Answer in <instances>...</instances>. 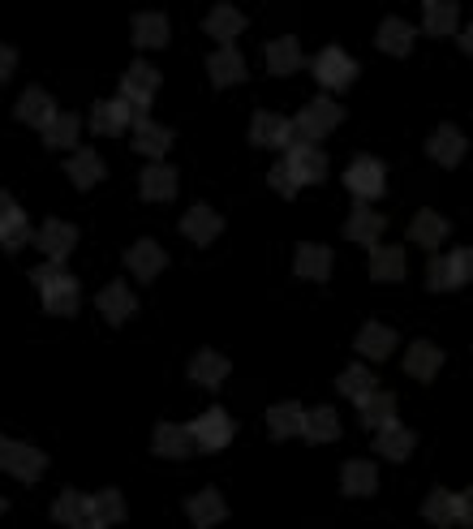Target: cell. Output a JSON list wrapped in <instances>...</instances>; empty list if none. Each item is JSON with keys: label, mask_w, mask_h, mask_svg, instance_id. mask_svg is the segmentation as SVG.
<instances>
[{"label": "cell", "mask_w": 473, "mask_h": 529, "mask_svg": "<svg viewBox=\"0 0 473 529\" xmlns=\"http://www.w3.org/2000/svg\"><path fill=\"white\" fill-rule=\"evenodd\" d=\"M31 284L39 289L43 297V310L56 314V319H74L78 306H82V289H78V280L69 276V267L65 263H39L31 271Z\"/></svg>", "instance_id": "obj_1"}, {"label": "cell", "mask_w": 473, "mask_h": 529, "mask_svg": "<svg viewBox=\"0 0 473 529\" xmlns=\"http://www.w3.org/2000/svg\"><path fill=\"white\" fill-rule=\"evenodd\" d=\"M190 431V443L198 452H220V448H228L233 443V435H237V422L228 418V413L215 405V409H207V413H198V418L185 426Z\"/></svg>", "instance_id": "obj_2"}, {"label": "cell", "mask_w": 473, "mask_h": 529, "mask_svg": "<svg viewBox=\"0 0 473 529\" xmlns=\"http://www.w3.org/2000/svg\"><path fill=\"white\" fill-rule=\"evenodd\" d=\"M340 117H344V108L336 104V99H327V95H319V99H310L306 108L297 112V121H293V134L301 138V142H319V138H327L340 125Z\"/></svg>", "instance_id": "obj_3"}, {"label": "cell", "mask_w": 473, "mask_h": 529, "mask_svg": "<svg viewBox=\"0 0 473 529\" xmlns=\"http://www.w3.org/2000/svg\"><path fill=\"white\" fill-rule=\"evenodd\" d=\"M473 276V250H452V254H435L426 267V284L435 293H452V289H461V284H469Z\"/></svg>", "instance_id": "obj_4"}, {"label": "cell", "mask_w": 473, "mask_h": 529, "mask_svg": "<svg viewBox=\"0 0 473 529\" xmlns=\"http://www.w3.org/2000/svg\"><path fill=\"white\" fill-rule=\"evenodd\" d=\"M310 74L323 91H344V87H353L357 82V61L344 48H323L310 61Z\"/></svg>", "instance_id": "obj_5"}, {"label": "cell", "mask_w": 473, "mask_h": 529, "mask_svg": "<svg viewBox=\"0 0 473 529\" xmlns=\"http://www.w3.org/2000/svg\"><path fill=\"white\" fill-rule=\"evenodd\" d=\"M344 185H349V194L357 203H375V198L387 190V173L375 155H357V160L344 168Z\"/></svg>", "instance_id": "obj_6"}, {"label": "cell", "mask_w": 473, "mask_h": 529, "mask_svg": "<svg viewBox=\"0 0 473 529\" xmlns=\"http://www.w3.org/2000/svg\"><path fill=\"white\" fill-rule=\"evenodd\" d=\"M284 168L297 177V185H319L327 177V155L319 151V142L293 138L289 147H284Z\"/></svg>", "instance_id": "obj_7"}, {"label": "cell", "mask_w": 473, "mask_h": 529, "mask_svg": "<svg viewBox=\"0 0 473 529\" xmlns=\"http://www.w3.org/2000/svg\"><path fill=\"white\" fill-rule=\"evenodd\" d=\"M155 91H160V69H151L147 61H134V65L125 69V78H121V99H125L129 108H134V117L151 108Z\"/></svg>", "instance_id": "obj_8"}, {"label": "cell", "mask_w": 473, "mask_h": 529, "mask_svg": "<svg viewBox=\"0 0 473 529\" xmlns=\"http://www.w3.org/2000/svg\"><path fill=\"white\" fill-rule=\"evenodd\" d=\"M26 241H31V220H26V211L18 207V198L0 194V246L13 254V250H22Z\"/></svg>", "instance_id": "obj_9"}, {"label": "cell", "mask_w": 473, "mask_h": 529, "mask_svg": "<svg viewBox=\"0 0 473 529\" xmlns=\"http://www.w3.org/2000/svg\"><path fill=\"white\" fill-rule=\"evenodd\" d=\"M35 246H39V254H48L52 263H65L69 254H74V246H78V228L65 224V220H48L35 233Z\"/></svg>", "instance_id": "obj_10"}, {"label": "cell", "mask_w": 473, "mask_h": 529, "mask_svg": "<svg viewBox=\"0 0 473 529\" xmlns=\"http://www.w3.org/2000/svg\"><path fill=\"white\" fill-rule=\"evenodd\" d=\"M129 130H134V151L147 155V160H160V155L172 147V130L168 125H155L147 112H138V117L129 121Z\"/></svg>", "instance_id": "obj_11"}, {"label": "cell", "mask_w": 473, "mask_h": 529, "mask_svg": "<svg viewBox=\"0 0 473 529\" xmlns=\"http://www.w3.org/2000/svg\"><path fill=\"white\" fill-rule=\"evenodd\" d=\"M95 306H99V314L117 327V323H125V319H134V310H138V297H134V289H129L125 280H112L108 289H99V297H95Z\"/></svg>", "instance_id": "obj_12"}, {"label": "cell", "mask_w": 473, "mask_h": 529, "mask_svg": "<svg viewBox=\"0 0 473 529\" xmlns=\"http://www.w3.org/2000/svg\"><path fill=\"white\" fill-rule=\"evenodd\" d=\"M0 469H9L18 482H39L43 469H48V456H43L35 443H9L5 465H0Z\"/></svg>", "instance_id": "obj_13"}, {"label": "cell", "mask_w": 473, "mask_h": 529, "mask_svg": "<svg viewBox=\"0 0 473 529\" xmlns=\"http://www.w3.org/2000/svg\"><path fill=\"white\" fill-rule=\"evenodd\" d=\"M228 375H233V362H228L224 353H215V349H198V353L190 357V379L198 383V388L215 392Z\"/></svg>", "instance_id": "obj_14"}, {"label": "cell", "mask_w": 473, "mask_h": 529, "mask_svg": "<svg viewBox=\"0 0 473 529\" xmlns=\"http://www.w3.org/2000/svg\"><path fill=\"white\" fill-rule=\"evenodd\" d=\"M125 267L134 271L142 284H151L168 267V254L160 250V241H134V246L125 250Z\"/></svg>", "instance_id": "obj_15"}, {"label": "cell", "mask_w": 473, "mask_h": 529, "mask_svg": "<svg viewBox=\"0 0 473 529\" xmlns=\"http://www.w3.org/2000/svg\"><path fill=\"white\" fill-rule=\"evenodd\" d=\"M413 448H418V435H413L409 426H400L396 418L383 422L379 431H375V452L387 456V461H409Z\"/></svg>", "instance_id": "obj_16"}, {"label": "cell", "mask_w": 473, "mask_h": 529, "mask_svg": "<svg viewBox=\"0 0 473 529\" xmlns=\"http://www.w3.org/2000/svg\"><path fill=\"white\" fill-rule=\"evenodd\" d=\"M129 121H134V108H129L125 99H99V104L91 108V130L104 134V138L125 134Z\"/></svg>", "instance_id": "obj_17"}, {"label": "cell", "mask_w": 473, "mask_h": 529, "mask_svg": "<svg viewBox=\"0 0 473 529\" xmlns=\"http://www.w3.org/2000/svg\"><path fill=\"white\" fill-rule=\"evenodd\" d=\"M250 138L258 142V147H267V151H284L297 134H293V121L276 117V112H258L254 125H250Z\"/></svg>", "instance_id": "obj_18"}, {"label": "cell", "mask_w": 473, "mask_h": 529, "mask_svg": "<svg viewBox=\"0 0 473 529\" xmlns=\"http://www.w3.org/2000/svg\"><path fill=\"white\" fill-rule=\"evenodd\" d=\"M181 233L194 241V246H211L215 237L224 233V220L215 216V211L207 203H194L190 211H185V220H181Z\"/></svg>", "instance_id": "obj_19"}, {"label": "cell", "mask_w": 473, "mask_h": 529, "mask_svg": "<svg viewBox=\"0 0 473 529\" xmlns=\"http://www.w3.org/2000/svg\"><path fill=\"white\" fill-rule=\"evenodd\" d=\"M340 413L332 405H319V409H306V418H301V439L306 443H336L340 439Z\"/></svg>", "instance_id": "obj_20"}, {"label": "cell", "mask_w": 473, "mask_h": 529, "mask_svg": "<svg viewBox=\"0 0 473 529\" xmlns=\"http://www.w3.org/2000/svg\"><path fill=\"white\" fill-rule=\"evenodd\" d=\"M138 194L147 198V203H168V198L177 194V168L151 160L147 173H142V181H138Z\"/></svg>", "instance_id": "obj_21"}, {"label": "cell", "mask_w": 473, "mask_h": 529, "mask_svg": "<svg viewBox=\"0 0 473 529\" xmlns=\"http://www.w3.org/2000/svg\"><path fill=\"white\" fill-rule=\"evenodd\" d=\"M396 345H400V336L387 323H366L362 332H357V353L370 357V362H387V357L396 353Z\"/></svg>", "instance_id": "obj_22"}, {"label": "cell", "mask_w": 473, "mask_h": 529, "mask_svg": "<svg viewBox=\"0 0 473 529\" xmlns=\"http://www.w3.org/2000/svg\"><path fill=\"white\" fill-rule=\"evenodd\" d=\"M426 151H430V160H435V164H443V168H456V164L465 160V134L456 130V125H439V130L430 134Z\"/></svg>", "instance_id": "obj_23"}, {"label": "cell", "mask_w": 473, "mask_h": 529, "mask_svg": "<svg viewBox=\"0 0 473 529\" xmlns=\"http://www.w3.org/2000/svg\"><path fill=\"white\" fill-rule=\"evenodd\" d=\"M405 370H409V379L430 383L443 370V349L430 345V340H413V345L405 349Z\"/></svg>", "instance_id": "obj_24"}, {"label": "cell", "mask_w": 473, "mask_h": 529, "mask_svg": "<svg viewBox=\"0 0 473 529\" xmlns=\"http://www.w3.org/2000/svg\"><path fill=\"white\" fill-rule=\"evenodd\" d=\"M151 448H155V456H164V461H185V456L194 452V443H190V431H185V426L160 422L151 435Z\"/></svg>", "instance_id": "obj_25"}, {"label": "cell", "mask_w": 473, "mask_h": 529, "mask_svg": "<svg viewBox=\"0 0 473 529\" xmlns=\"http://www.w3.org/2000/svg\"><path fill=\"white\" fill-rule=\"evenodd\" d=\"M207 74L215 87H237V82H246V56L237 48H215L207 61Z\"/></svg>", "instance_id": "obj_26"}, {"label": "cell", "mask_w": 473, "mask_h": 529, "mask_svg": "<svg viewBox=\"0 0 473 529\" xmlns=\"http://www.w3.org/2000/svg\"><path fill=\"white\" fill-rule=\"evenodd\" d=\"M405 271H409V263H405V250L400 246H370V280H379V284H387V280H405Z\"/></svg>", "instance_id": "obj_27"}, {"label": "cell", "mask_w": 473, "mask_h": 529, "mask_svg": "<svg viewBox=\"0 0 473 529\" xmlns=\"http://www.w3.org/2000/svg\"><path fill=\"white\" fill-rule=\"evenodd\" d=\"M375 486H379L375 461H344V469H340V491L344 495L366 499V495H375Z\"/></svg>", "instance_id": "obj_28"}, {"label": "cell", "mask_w": 473, "mask_h": 529, "mask_svg": "<svg viewBox=\"0 0 473 529\" xmlns=\"http://www.w3.org/2000/svg\"><path fill=\"white\" fill-rule=\"evenodd\" d=\"M190 521H194V529H215L224 517H228V504H224V495L215 491V486H207V491H198L194 499H190Z\"/></svg>", "instance_id": "obj_29"}, {"label": "cell", "mask_w": 473, "mask_h": 529, "mask_svg": "<svg viewBox=\"0 0 473 529\" xmlns=\"http://www.w3.org/2000/svg\"><path fill=\"white\" fill-rule=\"evenodd\" d=\"M383 228H387V220L362 203V207H353L349 220H344V237L357 241V246H375V241L383 237Z\"/></svg>", "instance_id": "obj_30"}, {"label": "cell", "mask_w": 473, "mask_h": 529, "mask_svg": "<svg viewBox=\"0 0 473 529\" xmlns=\"http://www.w3.org/2000/svg\"><path fill=\"white\" fill-rule=\"evenodd\" d=\"M125 512L129 508H125L121 491H95V495H86V521H95V525H104V529L121 525Z\"/></svg>", "instance_id": "obj_31"}, {"label": "cell", "mask_w": 473, "mask_h": 529, "mask_svg": "<svg viewBox=\"0 0 473 529\" xmlns=\"http://www.w3.org/2000/svg\"><path fill=\"white\" fill-rule=\"evenodd\" d=\"M293 267H297L301 280H319V284H323L327 276H332V250H327V246H314V241H301Z\"/></svg>", "instance_id": "obj_32"}, {"label": "cell", "mask_w": 473, "mask_h": 529, "mask_svg": "<svg viewBox=\"0 0 473 529\" xmlns=\"http://www.w3.org/2000/svg\"><path fill=\"white\" fill-rule=\"evenodd\" d=\"M203 31L211 39H220V44H233V39L246 31V13H237L233 5H215L207 18H203Z\"/></svg>", "instance_id": "obj_33"}, {"label": "cell", "mask_w": 473, "mask_h": 529, "mask_svg": "<svg viewBox=\"0 0 473 529\" xmlns=\"http://www.w3.org/2000/svg\"><path fill=\"white\" fill-rule=\"evenodd\" d=\"M448 220L439 216V211H418V216L409 220V241H418L422 250H439L443 237H448Z\"/></svg>", "instance_id": "obj_34"}, {"label": "cell", "mask_w": 473, "mask_h": 529, "mask_svg": "<svg viewBox=\"0 0 473 529\" xmlns=\"http://www.w3.org/2000/svg\"><path fill=\"white\" fill-rule=\"evenodd\" d=\"M65 173H69V181L78 185V190H91V185H99L104 181V160H99L95 151H82V147H74V155H69V164H65Z\"/></svg>", "instance_id": "obj_35"}, {"label": "cell", "mask_w": 473, "mask_h": 529, "mask_svg": "<svg viewBox=\"0 0 473 529\" xmlns=\"http://www.w3.org/2000/svg\"><path fill=\"white\" fill-rule=\"evenodd\" d=\"M56 117V99L43 91V87H31V91H22V99H18V121H26V125H35V130H43Z\"/></svg>", "instance_id": "obj_36"}, {"label": "cell", "mask_w": 473, "mask_h": 529, "mask_svg": "<svg viewBox=\"0 0 473 529\" xmlns=\"http://www.w3.org/2000/svg\"><path fill=\"white\" fill-rule=\"evenodd\" d=\"M301 65H306V56H301V44H297L293 35H284V39H276V44H267V69L276 78L297 74Z\"/></svg>", "instance_id": "obj_37"}, {"label": "cell", "mask_w": 473, "mask_h": 529, "mask_svg": "<svg viewBox=\"0 0 473 529\" xmlns=\"http://www.w3.org/2000/svg\"><path fill=\"white\" fill-rule=\"evenodd\" d=\"M172 26L164 13H134V48H168Z\"/></svg>", "instance_id": "obj_38"}, {"label": "cell", "mask_w": 473, "mask_h": 529, "mask_svg": "<svg viewBox=\"0 0 473 529\" xmlns=\"http://www.w3.org/2000/svg\"><path fill=\"white\" fill-rule=\"evenodd\" d=\"M413 26L405 22V18H387L383 26H379V35H375V44H379V52H387V56H409L413 52Z\"/></svg>", "instance_id": "obj_39"}, {"label": "cell", "mask_w": 473, "mask_h": 529, "mask_svg": "<svg viewBox=\"0 0 473 529\" xmlns=\"http://www.w3.org/2000/svg\"><path fill=\"white\" fill-rule=\"evenodd\" d=\"M78 134H82V121L74 117V112H56V117L43 125V142H48L52 151H74Z\"/></svg>", "instance_id": "obj_40"}, {"label": "cell", "mask_w": 473, "mask_h": 529, "mask_svg": "<svg viewBox=\"0 0 473 529\" xmlns=\"http://www.w3.org/2000/svg\"><path fill=\"white\" fill-rule=\"evenodd\" d=\"M301 418H306V409H301L297 400L271 405L267 409V431H271V439H293V435H301Z\"/></svg>", "instance_id": "obj_41"}, {"label": "cell", "mask_w": 473, "mask_h": 529, "mask_svg": "<svg viewBox=\"0 0 473 529\" xmlns=\"http://www.w3.org/2000/svg\"><path fill=\"white\" fill-rule=\"evenodd\" d=\"M456 22H461V9L452 0H426V18H422V31L426 35H456Z\"/></svg>", "instance_id": "obj_42"}, {"label": "cell", "mask_w": 473, "mask_h": 529, "mask_svg": "<svg viewBox=\"0 0 473 529\" xmlns=\"http://www.w3.org/2000/svg\"><path fill=\"white\" fill-rule=\"evenodd\" d=\"M357 409H362V426H370V431H379L383 422H392L396 418V392H370L357 400Z\"/></svg>", "instance_id": "obj_43"}, {"label": "cell", "mask_w": 473, "mask_h": 529, "mask_svg": "<svg viewBox=\"0 0 473 529\" xmlns=\"http://www.w3.org/2000/svg\"><path fill=\"white\" fill-rule=\"evenodd\" d=\"M375 388L379 383H375V375H370V366H349V370H340V379H336V392L349 396V400H362Z\"/></svg>", "instance_id": "obj_44"}, {"label": "cell", "mask_w": 473, "mask_h": 529, "mask_svg": "<svg viewBox=\"0 0 473 529\" xmlns=\"http://www.w3.org/2000/svg\"><path fill=\"white\" fill-rule=\"evenodd\" d=\"M422 512H426V521H430V525L452 529V525H456V495H452V491H443V486H435Z\"/></svg>", "instance_id": "obj_45"}, {"label": "cell", "mask_w": 473, "mask_h": 529, "mask_svg": "<svg viewBox=\"0 0 473 529\" xmlns=\"http://www.w3.org/2000/svg\"><path fill=\"white\" fill-rule=\"evenodd\" d=\"M52 517L61 521V525L86 521V495L82 491H61V499H56V508H52Z\"/></svg>", "instance_id": "obj_46"}, {"label": "cell", "mask_w": 473, "mask_h": 529, "mask_svg": "<svg viewBox=\"0 0 473 529\" xmlns=\"http://www.w3.org/2000/svg\"><path fill=\"white\" fill-rule=\"evenodd\" d=\"M267 181H271V190H276V194H284V198H297V190H301V185H297V177L289 173V168H284V160H280L276 168H271V173H267Z\"/></svg>", "instance_id": "obj_47"}, {"label": "cell", "mask_w": 473, "mask_h": 529, "mask_svg": "<svg viewBox=\"0 0 473 529\" xmlns=\"http://www.w3.org/2000/svg\"><path fill=\"white\" fill-rule=\"evenodd\" d=\"M13 65H18V52H13V48H5V44H0V82H9V74H13Z\"/></svg>", "instance_id": "obj_48"}, {"label": "cell", "mask_w": 473, "mask_h": 529, "mask_svg": "<svg viewBox=\"0 0 473 529\" xmlns=\"http://www.w3.org/2000/svg\"><path fill=\"white\" fill-rule=\"evenodd\" d=\"M456 521H461V525H469V521H473V499H469V491L456 495Z\"/></svg>", "instance_id": "obj_49"}, {"label": "cell", "mask_w": 473, "mask_h": 529, "mask_svg": "<svg viewBox=\"0 0 473 529\" xmlns=\"http://www.w3.org/2000/svg\"><path fill=\"white\" fill-rule=\"evenodd\" d=\"M69 529H104V525H95V521H78V525H69Z\"/></svg>", "instance_id": "obj_50"}, {"label": "cell", "mask_w": 473, "mask_h": 529, "mask_svg": "<svg viewBox=\"0 0 473 529\" xmlns=\"http://www.w3.org/2000/svg\"><path fill=\"white\" fill-rule=\"evenodd\" d=\"M5 452H9V439L0 435V465H5Z\"/></svg>", "instance_id": "obj_51"}, {"label": "cell", "mask_w": 473, "mask_h": 529, "mask_svg": "<svg viewBox=\"0 0 473 529\" xmlns=\"http://www.w3.org/2000/svg\"><path fill=\"white\" fill-rule=\"evenodd\" d=\"M0 517H5V495H0Z\"/></svg>", "instance_id": "obj_52"}]
</instances>
